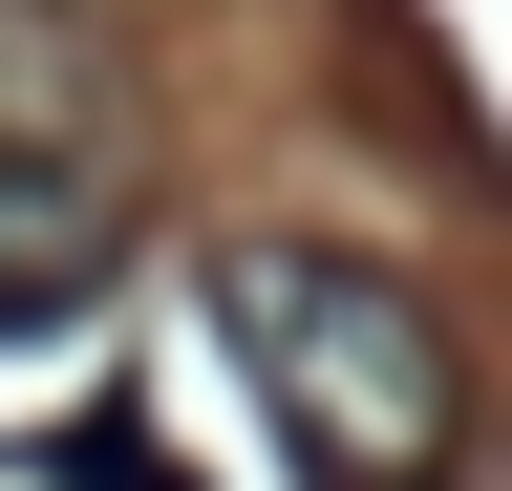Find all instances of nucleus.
Listing matches in <instances>:
<instances>
[{
	"label": "nucleus",
	"mask_w": 512,
	"mask_h": 491,
	"mask_svg": "<svg viewBox=\"0 0 512 491\" xmlns=\"http://www.w3.org/2000/svg\"><path fill=\"white\" fill-rule=\"evenodd\" d=\"M214 342L235 385L278 406V449L320 491H448V427H470V363H448L406 257H342V235H235L214 257Z\"/></svg>",
	"instance_id": "nucleus-1"
},
{
	"label": "nucleus",
	"mask_w": 512,
	"mask_h": 491,
	"mask_svg": "<svg viewBox=\"0 0 512 491\" xmlns=\"http://www.w3.org/2000/svg\"><path fill=\"white\" fill-rule=\"evenodd\" d=\"M107 257H128V171L107 150H0V342L86 321Z\"/></svg>",
	"instance_id": "nucleus-2"
},
{
	"label": "nucleus",
	"mask_w": 512,
	"mask_h": 491,
	"mask_svg": "<svg viewBox=\"0 0 512 491\" xmlns=\"http://www.w3.org/2000/svg\"><path fill=\"white\" fill-rule=\"evenodd\" d=\"M0 150H107V43L64 0H0Z\"/></svg>",
	"instance_id": "nucleus-3"
},
{
	"label": "nucleus",
	"mask_w": 512,
	"mask_h": 491,
	"mask_svg": "<svg viewBox=\"0 0 512 491\" xmlns=\"http://www.w3.org/2000/svg\"><path fill=\"white\" fill-rule=\"evenodd\" d=\"M0 491H192V449H171L150 406H64V427H43Z\"/></svg>",
	"instance_id": "nucleus-4"
}]
</instances>
